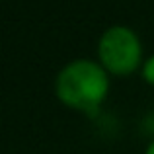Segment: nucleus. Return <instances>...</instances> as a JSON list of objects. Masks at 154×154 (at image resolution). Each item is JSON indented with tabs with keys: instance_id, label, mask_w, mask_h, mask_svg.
Segmentation results:
<instances>
[{
	"instance_id": "1",
	"label": "nucleus",
	"mask_w": 154,
	"mask_h": 154,
	"mask_svg": "<svg viewBox=\"0 0 154 154\" xmlns=\"http://www.w3.org/2000/svg\"><path fill=\"white\" fill-rule=\"evenodd\" d=\"M109 80L102 64L88 59L68 63L59 72L55 82L57 98L64 105L78 111L94 113L107 96Z\"/></svg>"
},
{
	"instance_id": "2",
	"label": "nucleus",
	"mask_w": 154,
	"mask_h": 154,
	"mask_svg": "<svg viewBox=\"0 0 154 154\" xmlns=\"http://www.w3.org/2000/svg\"><path fill=\"white\" fill-rule=\"evenodd\" d=\"M100 63L111 74H131L140 64V41L133 29L125 26H113L103 31L98 45Z\"/></svg>"
},
{
	"instance_id": "3",
	"label": "nucleus",
	"mask_w": 154,
	"mask_h": 154,
	"mask_svg": "<svg viewBox=\"0 0 154 154\" xmlns=\"http://www.w3.org/2000/svg\"><path fill=\"white\" fill-rule=\"evenodd\" d=\"M143 76H144V80H146L148 84L154 86V55L143 64Z\"/></svg>"
},
{
	"instance_id": "4",
	"label": "nucleus",
	"mask_w": 154,
	"mask_h": 154,
	"mask_svg": "<svg viewBox=\"0 0 154 154\" xmlns=\"http://www.w3.org/2000/svg\"><path fill=\"white\" fill-rule=\"evenodd\" d=\"M143 127H144V131H146V133H150V135H154V111H152V113H148V115L144 117V121H143Z\"/></svg>"
},
{
	"instance_id": "5",
	"label": "nucleus",
	"mask_w": 154,
	"mask_h": 154,
	"mask_svg": "<svg viewBox=\"0 0 154 154\" xmlns=\"http://www.w3.org/2000/svg\"><path fill=\"white\" fill-rule=\"evenodd\" d=\"M144 154H154V140L146 146V152H144Z\"/></svg>"
}]
</instances>
